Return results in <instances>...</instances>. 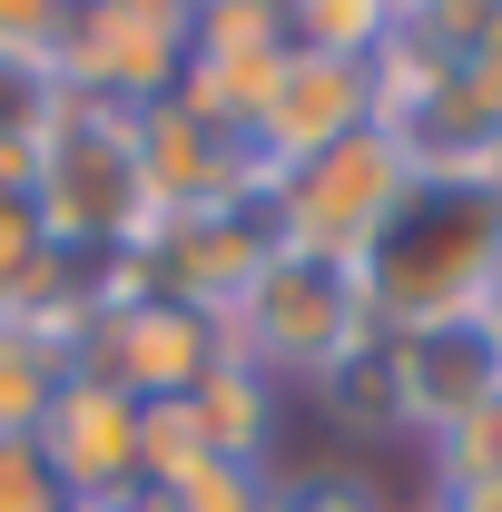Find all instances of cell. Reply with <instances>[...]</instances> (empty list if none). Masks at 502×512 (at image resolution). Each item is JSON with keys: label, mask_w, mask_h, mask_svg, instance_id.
Listing matches in <instances>:
<instances>
[{"label": "cell", "mask_w": 502, "mask_h": 512, "mask_svg": "<svg viewBox=\"0 0 502 512\" xmlns=\"http://www.w3.org/2000/svg\"><path fill=\"white\" fill-rule=\"evenodd\" d=\"M493 266H502V188H424V178H414L404 207L384 217V237L365 247L375 325L463 316Z\"/></svg>", "instance_id": "obj_1"}, {"label": "cell", "mask_w": 502, "mask_h": 512, "mask_svg": "<svg viewBox=\"0 0 502 512\" xmlns=\"http://www.w3.org/2000/svg\"><path fill=\"white\" fill-rule=\"evenodd\" d=\"M227 355L237 365H286V375H325L335 355H355L375 335V296H365V266L345 256H306V247H276L247 286L227 296Z\"/></svg>", "instance_id": "obj_2"}, {"label": "cell", "mask_w": 502, "mask_h": 512, "mask_svg": "<svg viewBox=\"0 0 502 512\" xmlns=\"http://www.w3.org/2000/svg\"><path fill=\"white\" fill-rule=\"evenodd\" d=\"M404 188H414V168L394 158V138H384V128H355V138H335L325 158L286 168V178H266L276 247H306V256H345V266H365V247L384 237V217L404 207Z\"/></svg>", "instance_id": "obj_3"}, {"label": "cell", "mask_w": 502, "mask_h": 512, "mask_svg": "<svg viewBox=\"0 0 502 512\" xmlns=\"http://www.w3.org/2000/svg\"><path fill=\"white\" fill-rule=\"evenodd\" d=\"M188 69V10L168 0H99L60 20V89L99 109H158Z\"/></svg>", "instance_id": "obj_4"}, {"label": "cell", "mask_w": 502, "mask_h": 512, "mask_svg": "<svg viewBox=\"0 0 502 512\" xmlns=\"http://www.w3.org/2000/svg\"><path fill=\"white\" fill-rule=\"evenodd\" d=\"M384 375H394V424H424L443 444L463 414H483L502 394V335L473 316V306H463V316L384 325Z\"/></svg>", "instance_id": "obj_5"}, {"label": "cell", "mask_w": 502, "mask_h": 512, "mask_svg": "<svg viewBox=\"0 0 502 512\" xmlns=\"http://www.w3.org/2000/svg\"><path fill=\"white\" fill-rule=\"evenodd\" d=\"M355 128H375V60L286 50V79H276V99H266L256 128H247V158H256V178H286V168L325 158V148L355 138Z\"/></svg>", "instance_id": "obj_6"}, {"label": "cell", "mask_w": 502, "mask_h": 512, "mask_svg": "<svg viewBox=\"0 0 502 512\" xmlns=\"http://www.w3.org/2000/svg\"><path fill=\"white\" fill-rule=\"evenodd\" d=\"M138 414L148 404H128L119 384L99 375H69L60 404L40 414V463H50V483H60L69 503H89V493H128L138 483Z\"/></svg>", "instance_id": "obj_7"}, {"label": "cell", "mask_w": 502, "mask_h": 512, "mask_svg": "<svg viewBox=\"0 0 502 512\" xmlns=\"http://www.w3.org/2000/svg\"><path fill=\"white\" fill-rule=\"evenodd\" d=\"M178 404H188L197 444L217 453V463H256V453H266V434H276V394H266V375H256V365H237V355H217V365H207Z\"/></svg>", "instance_id": "obj_8"}, {"label": "cell", "mask_w": 502, "mask_h": 512, "mask_svg": "<svg viewBox=\"0 0 502 512\" xmlns=\"http://www.w3.org/2000/svg\"><path fill=\"white\" fill-rule=\"evenodd\" d=\"M443 483L453 493H502V394L443 434Z\"/></svg>", "instance_id": "obj_9"}, {"label": "cell", "mask_w": 502, "mask_h": 512, "mask_svg": "<svg viewBox=\"0 0 502 512\" xmlns=\"http://www.w3.org/2000/svg\"><path fill=\"white\" fill-rule=\"evenodd\" d=\"M168 503H178V512H276V493H266L256 463H197Z\"/></svg>", "instance_id": "obj_10"}, {"label": "cell", "mask_w": 502, "mask_h": 512, "mask_svg": "<svg viewBox=\"0 0 502 512\" xmlns=\"http://www.w3.org/2000/svg\"><path fill=\"white\" fill-rule=\"evenodd\" d=\"M453 79L483 99V119H502V10H473V30H463V60Z\"/></svg>", "instance_id": "obj_11"}, {"label": "cell", "mask_w": 502, "mask_h": 512, "mask_svg": "<svg viewBox=\"0 0 502 512\" xmlns=\"http://www.w3.org/2000/svg\"><path fill=\"white\" fill-rule=\"evenodd\" d=\"M0 512H69V493L50 483L40 444H0Z\"/></svg>", "instance_id": "obj_12"}, {"label": "cell", "mask_w": 502, "mask_h": 512, "mask_svg": "<svg viewBox=\"0 0 502 512\" xmlns=\"http://www.w3.org/2000/svg\"><path fill=\"white\" fill-rule=\"evenodd\" d=\"M276 512H384L365 483H306V493H276Z\"/></svg>", "instance_id": "obj_13"}]
</instances>
